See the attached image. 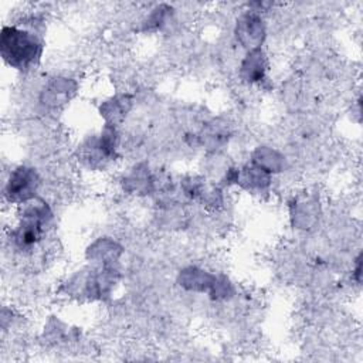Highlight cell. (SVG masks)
<instances>
[{"instance_id": "obj_1", "label": "cell", "mask_w": 363, "mask_h": 363, "mask_svg": "<svg viewBox=\"0 0 363 363\" xmlns=\"http://www.w3.org/2000/svg\"><path fill=\"white\" fill-rule=\"evenodd\" d=\"M0 52L10 67L27 69L40 60L43 40L31 30L6 26L0 34Z\"/></svg>"}, {"instance_id": "obj_2", "label": "cell", "mask_w": 363, "mask_h": 363, "mask_svg": "<svg viewBox=\"0 0 363 363\" xmlns=\"http://www.w3.org/2000/svg\"><path fill=\"white\" fill-rule=\"evenodd\" d=\"M40 186V177L31 167L20 166L10 173L6 183L4 196L13 204H24L35 199Z\"/></svg>"}, {"instance_id": "obj_3", "label": "cell", "mask_w": 363, "mask_h": 363, "mask_svg": "<svg viewBox=\"0 0 363 363\" xmlns=\"http://www.w3.org/2000/svg\"><path fill=\"white\" fill-rule=\"evenodd\" d=\"M265 35V28L262 24V18L254 13L248 11L242 14L237 21V37L240 43L250 50L259 48Z\"/></svg>"}, {"instance_id": "obj_4", "label": "cell", "mask_w": 363, "mask_h": 363, "mask_svg": "<svg viewBox=\"0 0 363 363\" xmlns=\"http://www.w3.org/2000/svg\"><path fill=\"white\" fill-rule=\"evenodd\" d=\"M233 182H237L242 184V187L254 191V190H264L268 187L271 177L269 172L258 164L245 166L241 169V172H235V176L233 177Z\"/></svg>"}, {"instance_id": "obj_5", "label": "cell", "mask_w": 363, "mask_h": 363, "mask_svg": "<svg viewBox=\"0 0 363 363\" xmlns=\"http://www.w3.org/2000/svg\"><path fill=\"white\" fill-rule=\"evenodd\" d=\"M265 69H267V62H265V55L261 51V48L250 50V52L241 67L242 77L250 82L262 81V78L265 75Z\"/></svg>"}]
</instances>
